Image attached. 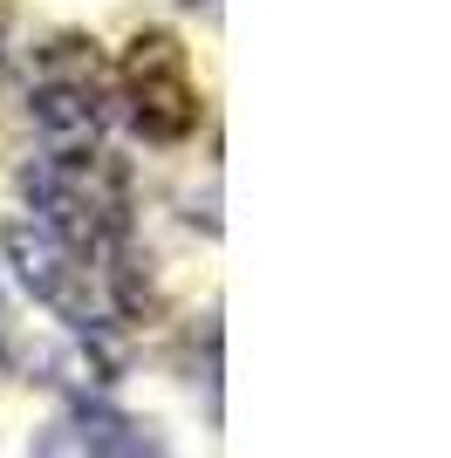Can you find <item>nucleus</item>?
<instances>
[{
    "mask_svg": "<svg viewBox=\"0 0 451 458\" xmlns=\"http://www.w3.org/2000/svg\"><path fill=\"white\" fill-rule=\"evenodd\" d=\"M116 96H123L137 137H150V144H178V137L199 131V82L185 69V48L171 35H157V28L123 48Z\"/></svg>",
    "mask_w": 451,
    "mask_h": 458,
    "instance_id": "7ed1b4c3",
    "label": "nucleus"
},
{
    "mask_svg": "<svg viewBox=\"0 0 451 458\" xmlns=\"http://www.w3.org/2000/svg\"><path fill=\"white\" fill-rule=\"evenodd\" d=\"M28 116L48 151H96L103 123H110V69L96 55V41L55 35L35 48V76H28Z\"/></svg>",
    "mask_w": 451,
    "mask_h": 458,
    "instance_id": "f03ea898",
    "label": "nucleus"
},
{
    "mask_svg": "<svg viewBox=\"0 0 451 458\" xmlns=\"http://www.w3.org/2000/svg\"><path fill=\"white\" fill-rule=\"evenodd\" d=\"M35 452L41 458H69V452H89V458H144V452H157V438L137 431L131 418L103 411V403H75V411H62V418L35 438Z\"/></svg>",
    "mask_w": 451,
    "mask_h": 458,
    "instance_id": "20e7f679",
    "label": "nucleus"
},
{
    "mask_svg": "<svg viewBox=\"0 0 451 458\" xmlns=\"http://www.w3.org/2000/svg\"><path fill=\"white\" fill-rule=\"evenodd\" d=\"M0 363H7V308H0Z\"/></svg>",
    "mask_w": 451,
    "mask_h": 458,
    "instance_id": "39448f33",
    "label": "nucleus"
},
{
    "mask_svg": "<svg viewBox=\"0 0 451 458\" xmlns=\"http://www.w3.org/2000/svg\"><path fill=\"white\" fill-rule=\"evenodd\" d=\"M21 191H28V212L48 219L55 233H69L75 247L116 253L131 247V178L116 157L96 151H48L21 172Z\"/></svg>",
    "mask_w": 451,
    "mask_h": 458,
    "instance_id": "f257e3e1",
    "label": "nucleus"
}]
</instances>
